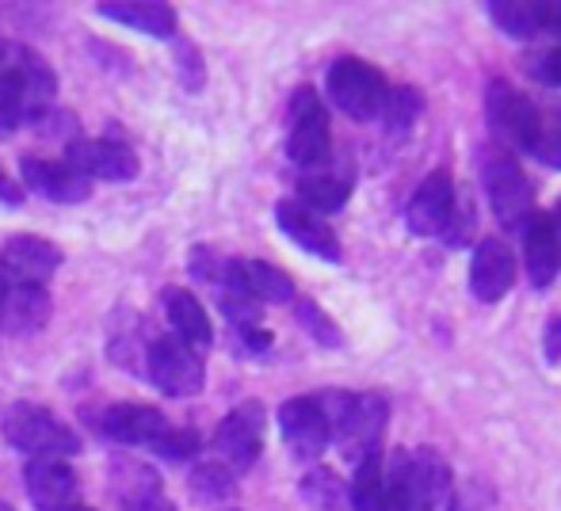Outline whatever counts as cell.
<instances>
[{"label": "cell", "mask_w": 561, "mask_h": 511, "mask_svg": "<svg viewBox=\"0 0 561 511\" xmlns=\"http://www.w3.org/2000/svg\"><path fill=\"white\" fill-rule=\"evenodd\" d=\"M382 481L386 511H439L455 492L447 458L432 446L393 451L390 462H382Z\"/></svg>", "instance_id": "obj_1"}, {"label": "cell", "mask_w": 561, "mask_h": 511, "mask_svg": "<svg viewBox=\"0 0 561 511\" xmlns=\"http://www.w3.org/2000/svg\"><path fill=\"white\" fill-rule=\"evenodd\" d=\"M0 431L4 439L15 446V451L31 454V458H77L81 454V439L69 428L66 420L50 413L43 405H31V400H15L12 408L0 420Z\"/></svg>", "instance_id": "obj_2"}, {"label": "cell", "mask_w": 561, "mask_h": 511, "mask_svg": "<svg viewBox=\"0 0 561 511\" xmlns=\"http://www.w3.org/2000/svg\"><path fill=\"white\" fill-rule=\"evenodd\" d=\"M325 92L329 100L355 123H370L382 115L386 96H390V84L378 73L370 61L363 58H340L329 66L325 77Z\"/></svg>", "instance_id": "obj_3"}, {"label": "cell", "mask_w": 561, "mask_h": 511, "mask_svg": "<svg viewBox=\"0 0 561 511\" xmlns=\"http://www.w3.org/2000/svg\"><path fill=\"white\" fill-rule=\"evenodd\" d=\"M485 119L493 138L504 146V153H535V141H539L542 115L531 100L519 89H512L508 81H489L485 89Z\"/></svg>", "instance_id": "obj_4"}, {"label": "cell", "mask_w": 561, "mask_h": 511, "mask_svg": "<svg viewBox=\"0 0 561 511\" xmlns=\"http://www.w3.org/2000/svg\"><path fill=\"white\" fill-rule=\"evenodd\" d=\"M481 184H485L489 207L508 230H524V222L535 214V191L524 164L504 149H489L481 164Z\"/></svg>", "instance_id": "obj_5"}, {"label": "cell", "mask_w": 561, "mask_h": 511, "mask_svg": "<svg viewBox=\"0 0 561 511\" xmlns=\"http://www.w3.org/2000/svg\"><path fill=\"white\" fill-rule=\"evenodd\" d=\"M386 423H390V397H382V393H352L333 428V443L355 466V462L382 451Z\"/></svg>", "instance_id": "obj_6"}, {"label": "cell", "mask_w": 561, "mask_h": 511, "mask_svg": "<svg viewBox=\"0 0 561 511\" xmlns=\"http://www.w3.org/2000/svg\"><path fill=\"white\" fill-rule=\"evenodd\" d=\"M329 149H333V130H329V112L313 89H295L290 96V130H287V156L290 164L313 172L325 169Z\"/></svg>", "instance_id": "obj_7"}, {"label": "cell", "mask_w": 561, "mask_h": 511, "mask_svg": "<svg viewBox=\"0 0 561 511\" xmlns=\"http://www.w3.org/2000/svg\"><path fill=\"white\" fill-rule=\"evenodd\" d=\"M146 371L149 382L164 393V397H195L207 382V367L195 348H187L176 336H157L146 348Z\"/></svg>", "instance_id": "obj_8"}, {"label": "cell", "mask_w": 561, "mask_h": 511, "mask_svg": "<svg viewBox=\"0 0 561 511\" xmlns=\"http://www.w3.org/2000/svg\"><path fill=\"white\" fill-rule=\"evenodd\" d=\"M264 428L267 416L260 400H244L233 413H226V420L215 431V462H222L229 474H244V469L256 466L260 451H264Z\"/></svg>", "instance_id": "obj_9"}, {"label": "cell", "mask_w": 561, "mask_h": 511, "mask_svg": "<svg viewBox=\"0 0 561 511\" xmlns=\"http://www.w3.org/2000/svg\"><path fill=\"white\" fill-rule=\"evenodd\" d=\"M279 431L298 462H318L333 443V423L318 397H290L279 405Z\"/></svg>", "instance_id": "obj_10"}, {"label": "cell", "mask_w": 561, "mask_h": 511, "mask_svg": "<svg viewBox=\"0 0 561 511\" xmlns=\"http://www.w3.org/2000/svg\"><path fill=\"white\" fill-rule=\"evenodd\" d=\"M455 179L447 169H436L416 184V191L409 195L405 207V225L416 237H447L450 222H455Z\"/></svg>", "instance_id": "obj_11"}, {"label": "cell", "mask_w": 561, "mask_h": 511, "mask_svg": "<svg viewBox=\"0 0 561 511\" xmlns=\"http://www.w3.org/2000/svg\"><path fill=\"white\" fill-rule=\"evenodd\" d=\"M66 164L77 172V176L89 179V184L92 179L123 184V179L138 176V156H134V149L118 138H77V141H69Z\"/></svg>", "instance_id": "obj_12"}, {"label": "cell", "mask_w": 561, "mask_h": 511, "mask_svg": "<svg viewBox=\"0 0 561 511\" xmlns=\"http://www.w3.org/2000/svg\"><path fill=\"white\" fill-rule=\"evenodd\" d=\"M222 290L244 294L260 305H287L295 302V279L283 267L267 264V259H229Z\"/></svg>", "instance_id": "obj_13"}, {"label": "cell", "mask_w": 561, "mask_h": 511, "mask_svg": "<svg viewBox=\"0 0 561 511\" xmlns=\"http://www.w3.org/2000/svg\"><path fill=\"white\" fill-rule=\"evenodd\" d=\"M275 225H279L302 253L329 259V264H340V259H344V248H340V237L333 233V225H329L321 214H313V210H306L298 199L275 202Z\"/></svg>", "instance_id": "obj_14"}, {"label": "cell", "mask_w": 561, "mask_h": 511, "mask_svg": "<svg viewBox=\"0 0 561 511\" xmlns=\"http://www.w3.org/2000/svg\"><path fill=\"white\" fill-rule=\"evenodd\" d=\"M516 287V256L501 237H485L473 245L470 256V294L493 305Z\"/></svg>", "instance_id": "obj_15"}, {"label": "cell", "mask_w": 561, "mask_h": 511, "mask_svg": "<svg viewBox=\"0 0 561 511\" xmlns=\"http://www.w3.org/2000/svg\"><path fill=\"white\" fill-rule=\"evenodd\" d=\"M100 431L123 446H157L172 431V423L164 420L161 408L118 400V405L100 413Z\"/></svg>", "instance_id": "obj_16"}, {"label": "cell", "mask_w": 561, "mask_h": 511, "mask_svg": "<svg viewBox=\"0 0 561 511\" xmlns=\"http://www.w3.org/2000/svg\"><path fill=\"white\" fill-rule=\"evenodd\" d=\"M524 267L535 290H547L561 271V233L547 210H535L524 222Z\"/></svg>", "instance_id": "obj_17"}, {"label": "cell", "mask_w": 561, "mask_h": 511, "mask_svg": "<svg viewBox=\"0 0 561 511\" xmlns=\"http://www.w3.org/2000/svg\"><path fill=\"white\" fill-rule=\"evenodd\" d=\"M23 485H27V497L38 511H66L77 504V481L73 466L61 458H31L23 469Z\"/></svg>", "instance_id": "obj_18"}, {"label": "cell", "mask_w": 561, "mask_h": 511, "mask_svg": "<svg viewBox=\"0 0 561 511\" xmlns=\"http://www.w3.org/2000/svg\"><path fill=\"white\" fill-rule=\"evenodd\" d=\"M4 275L15 282H31V287H43L54 271L61 267V248L46 237H35V233H15V237L4 241Z\"/></svg>", "instance_id": "obj_19"}, {"label": "cell", "mask_w": 561, "mask_h": 511, "mask_svg": "<svg viewBox=\"0 0 561 511\" xmlns=\"http://www.w3.org/2000/svg\"><path fill=\"white\" fill-rule=\"evenodd\" d=\"M20 176L23 187H31V191L50 202H84L92 195L89 179L77 176L66 161H50V156H23Z\"/></svg>", "instance_id": "obj_20"}, {"label": "cell", "mask_w": 561, "mask_h": 511, "mask_svg": "<svg viewBox=\"0 0 561 511\" xmlns=\"http://www.w3.org/2000/svg\"><path fill=\"white\" fill-rule=\"evenodd\" d=\"M164 317L172 325V336L184 340L187 348L207 351L215 344V325H210V313L203 310V302L187 287H169L164 290Z\"/></svg>", "instance_id": "obj_21"}, {"label": "cell", "mask_w": 561, "mask_h": 511, "mask_svg": "<svg viewBox=\"0 0 561 511\" xmlns=\"http://www.w3.org/2000/svg\"><path fill=\"white\" fill-rule=\"evenodd\" d=\"M104 20L112 23H123V27L138 31V35H149V38H172L176 35V8L172 4H161V0H130V4H100L96 8Z\"/></svg>", "instance_id": "obj_22"}, {"label": "cell", "mask_w": 561, "mask_h": 511, "mask_svg": "<svg viewBox=\"0 0 561 511\" xmlns=\"http://www.w3.org/2000/svg\"><path fill=\"white\" fill-rule=\"evenodd\" d=\"M50 321V294L43 287H31V282H15L8 287L4 310H0V328L4 333H35Z\"/></svg>", "instance_id": "obj_23"}, {"label": "cell", "mask_w": 561, "mask_h": 511, "mask_svg": "<svg viewBox=\"0 0 561 511\" xmlns=\"http://www.w3.org/2000/svg\"><path fill=\"white\" fill-rule=\"evenodd\" d=\"M547 8L550 4H535V0H489V20L504 31L508 38H539L547 35Z\"/></svg>", "instance_id": "obj_24"}, {"label": "cell", "mask_w": 561, "mask_h": 511, "mask_svg": "<svg viewBox=\"0 0 561 511\" xmlns=\"http://www.w3.org/2000/svg\"><path fill=\"white\" fill-rule=\"evenodd\" d=\"M347 508L352 511H386V481H382V454L355 462L352 485H347Z\"/></svg>", "instance_id": "obj_25"}, {"label": "cell", "mask_w": 561, "mask_h": 511, "mask_svg": "<svg viewBox=\"0 0 561 511\" xmlns=\"http://www.w3.org/2000/svg\"><path fill=\"white\" fill-rule=\"evenodd\" d=\"M347 195H352V184L329 176V172H306L302 184H298V202L313 214H333L347 202Z\"/></svg>", "instance_id": "obj_26"}, {"label": "cell", "mask_w": 561, "mask_h": 511, "mask_svg": "<svg viewBox=\"0 0 561 511\" xmlns=\"http://www.w3.org/2000/svg\"><path fill=\"white\" fill-rule=\"evenodd\" d=\"M27 119V100H23V81L15 69L12 46H4V66H0V133L15 130Z\"/></svg>", "instance_id": "obj_27"}, {"label": "cell", "mask_w": 561, "mask_h": 511, "mask_svg": "<svg viewBox=\"0 0 561 511\" xmlns=\"http://www.w3.org/2000/svg\"><path fill=\"white\" fill-rule=\"evenodd\" d=\"M112 492L123 500V504H130V500L161 492V477H157V469H149L146 462H115L112 466Z\"/></svg>", "instance_id": "obj_28"}, {"label": "cell", "mask_w": 561, "mask_h": 511, "mask_svg": "<svg viewBox=\"0 0 561 511\" xmlns=\"http://www.w3.org/2000/svg\"><path fill=\"white\" fill-rule=\"evenodd\" d=\"M302 497L313 511H344L347 508V489L340 485L333 469H310L302 477Z\"/></svg>", "instance_id": "obj_29"}, {"label": "cell", "mask_w": 561, "mask_h": 511, "mask_svg": "<svg viewBox=\"0 0 561 511\" xmlns=\"http://www.w3.org/2000/svg\"><path fill=\"white\" fill-rule=\"evenodd\" d=\"M295 317H298V325L306 328V333L313 336V340L321 344V348H340L344 344V333H340V325L333 317H329L321 305H313V302H306V298H295Z\"/></svg>", "instance_id": "obj_30"}, {"label": "cell", "mask_w": 561, "mask_h": 511, "mask_svg": "<svg viewBox=\"0 0 561 511\" xmlns=\"http://www.w3.org/2000/svg\"><path fill=\"white\" fill-rule=\"evenodd\" d=\"M416 115H421V92L416 89H390V96H386V107H382V127H390L393 133H405L409 127L416 123Z\"/></svg>", "instance_id": "obj_31"}, {"label": "cell", "mask_w": 561, "mask_h": 511, "mask_svg": "<svg viewBox=\"0 0 561 511\" xmlns=\"http://www.w3.org/2000/svg\"><path fill=\"white\" fill-rule=\"evenodd\" d=\"M237 477L229 474L222 462H199V466L192 469V489L199 500H226L229 492H233Z\"/></svg>", "instance_id": "obj_32"}, {"label": "cell", "mask_w": 561, "mask_h": 511, "mask_svg": "<svg viewBox=\"0 0 561 511\" xmlns=\"http://www.w3.org/2000/svg\"><path fill=\"white\" fill-rule=\"evenodd\" d=\"M542 115V127H539V141H535V161L550 164V169H561V107H550Z\"/></svg>", "instance_id": "obj_33"}, {"label": "cell", "mask_w": 561, "mask_h": 511, "mask_svg": "<svg viewBox=\"0 0 561 511\" xmlns=\"http://www.w3.org/2000/svg\"><path fill=\"white\" fill-rule=\"evenodd\" d=\"M226 267H229V259L218 256L210 245L192 248V259H187V271H192L195 279L210 282V287H222V282H226Z\"/></svg>", "instance_id": "obj_34"}, {"label": "cell", "mask_w": 561, "mask_h": 511, "mask_svg": "<svg viewBox=\"0 0 561 511\" xmlns=\"http://www.w3.org/2000/svg\"><path fill=\"white\" fill-rule=\"evenodd\" d=\"M157 454H164L169 462H187L195 451H199V435H195L192 428H172L169 435L161 439V443L153 446Z\"/></svg>", "instance_id": "obj_35"}, {"label": "cell", "mask_w": 561, "mask_h": 511, "mask_svg": "<svg viewBox=\"0 0 561 511\" xmlns=\"http://www.w3.org/2000/svg\"><path fill=\"white\" fill-rule=\"evenodd\" d=\"M447 511H496V500H493V492H489L485 485L466 481L458 492H450Z\"/></svg>", "instance_id": "obj_36"}, {"label": "cell", "mask_w": 561, "mask_h": 511, "mask_svg": "<svg viewBox=\"0 0 561 511\" xmlns=\"http://www.w3.org/2000/svg\"><path fill=\"white\" fill-rule=\"evenodd\" d=\"M531 73L539 77L542 84H554V89H561V46L539 54V58H535V66H531Z\"/></svg>", "instance_id": "obj_37"}, {"label": "cell", "mask_w": 561, "mask_h": 511, "mask_svg": "<svg viewBox=\"0 0 561 511\" xmlns=\"http://www.w3.org/2000/svg\"><path fill=\"white\" fill-rule=\"evenodd\" d=\"M123 511H176L164 492H153V497H141V500H130V504H123Z\"/></svg>", "instance_id": "obj_38"}, {"label": "cell", "mask_w": 561, "mask_h": 511, "mask_svg": "<svg viewBox=\"0 0 561 511\" xmlns=\"http://www.w3.org/2000/svg\"><path fill=\"white\" fill-rule=\"evenodd\" d=\"M542 348H547L550 363H561V317L547 325V340H542Z\"/></svg>", "instance_id": "obj_39"}, {"label": "cell", "mask_w": 561, "mask_h": 511, "mask_svg": "<svg viewBox=\"0 0 561 511\" xmlns=\"http://www.w3.org/2000/svg\"><path fill=\"white\" fill-rule=\"evenodd\" d=\"M0 199H4V202H12V207L23 199V191L12 184V179H8V172H4V169H0Z\"/></svg>", "instance_id": "obj_40"}, {"label": "cell", "mask_w": 561, "mask_h": 511, "mask_svg": "<svg viewBox=\"0 0 561 511\" xmlns=\"http://www.w3.org/2000/svg\"><path fill=\"white\" fill-rule=\"evenodd\" d=\"M547 35L561 38V0H550V8H547Z\"/></svg>", "instance_id": "obj_41"}, {"label": "cell", "mask_w": 561, "mask_h": 511, "mask_svg": "<svg viewBox=\"0 0 561 511\" xmlns=\"http://www.w3.org/2000/svg\"><path fill=\"white\" fill-rule=\"evenodd\" d=\"M8 287H12V279H8L4 271H0V310H4V298H8Z\"/></svg>", "instance_id": "obj_42"}, {"label": "cell", "mask_w": 561, "mask_h": 511, "mask_svg": "<svg viewBox=\"0 0 561 511\" xmlns=\"http://www.w3.org/2000/svg\"><path fill=\"white\" fill-rule=\"evenodd\" d=\"M550 218H554V225H558V233H561V195H558V207H554V214H550Z\"/></svg>", "instance_id": "obj_43"}, {"label": "cell", "mask_w": 561, "mask_h": 511, "mask_svg": "<svg viewBox=\"0 0 561 511\" xmlns=\"http://www.w3.org/2000/svg\"><path fill=\"white\" fill-rule=\"evenodd\" d=\"M66 511H96V508H84V504H73V508H66Z\"/></svg>", "instance_id": "obj_44"}, {"label": "cell", "mask_w": 561, "mask_h": 511, "mask_svg": "<svg viewBox=\"0 0 561 511\" xmlns=\"http://www.w3.org/2000/svg\"><path fill=\"white\" fill-rule=\"evenodd\" d=\"M0 511H12V504H8V500H0Z\"/></svg>", "instance_id": "obj_45"}]
</instances>
